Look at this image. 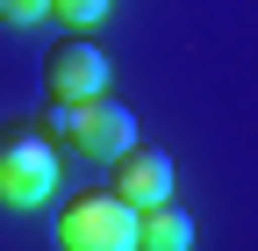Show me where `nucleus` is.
I'll list each match as a JSON object with an SVG mask.
<instances>
[{"label": "nucleus", "instance_id": "1", "mask_svg": "<svg viewBox=\"0 0 258 251\" xmlns=\"http://www.w3.org/2000/svg\"><path fill=\"white\" fill-rule=\"evenodd\" d=\"M57 194V144L36 122H0V208H43Z\"/></svg>", "mask_w": 258, "mask_h": 251}, {"label": "nucleus", "instance_id": "2", "mask_svg": "<svg viewBox=\"0 0 258 251\" xmlns=\"http://www.w3.org/2000/svg\"><path fill=\"white\" fill-rule=\"evenodd\" d=\"M57 251H137V208L122 194H72L57 215Z\"/></svg>", "mask_w": 258, "mask_h": 251}, {"label": "nucleus", "instance_id": "3", "mask_svg": "<svg viewBox=\"0 0 258 251\" xmlns=\"http://www.w3.org/2000/svg\"><path fill=\"white\" fill-rule=\"evenodd\" d=\"M43 86H50V101H93V93H108V50L86 43V36H64L43 57Z\"/></svg>", "mask_w": 258, "mask_h": 251}, {"label": "nucleus", "instance_id": "4", "mask_svg": "<svg viewBox=\"0 0 258 251\" xmlns=\"http://www.w3.org/2000/svg\"><path fill=\"white\" fill-rule=\"evenodd\" d=\"M137 144V115H129L122 101H108V93H93V101H79V122H72V151L79 158H122V151Z\"/></svg>", "mask_w": 258, "mask_h": 251}, {"label": "nucleus", "instance_id": "5", "mask_svg": "<svg viewBox=\"0 0 258 251\" xmlns=\"http://www.w3.org/2000/svg\"><path fill=\"white\" fill-rule=\"evenodd\" d=\"M108 194H122L129 208H151V201H172V158L151 144H129L122 158H108Z\"/></svg>", "mask_w": 258, "mask_h": 251}, {"label": "nucleus", "instance_id": "6", "mask_svg": "<svg viewBox=\"0 0 258 251\" xmlns=\"http://www.w3.org/2000/svg\"><path fill=\"white\" fill-rule=\"evenodd\" d=\"M137 251H194V215L172 201L137 208Z\"/></svg>", "mask_w": 258, "mask_h": 251}, {"label": "nucleus", "instance_id": "7", "mask_svg": "<svg viewBox=\"0 0 258 251\" xmlns=\"http://www.w3.org/2000/svg\"><path fill=\"white\" fill-rule=\"evenodd\" d=\"M108 8H115V0H50V15H57L64 29H93Z\"/></svg>", "mask_w": 258, "mask_h": 251}, {"label": "nucleus", "instance_id": "8", "mask_svg": "<svg viewBox=\"0 0 258 251\" xmlns=\"http://www.w3.org/2000/svg\"><path fill=\"white\" fill-rule=\"evenodd\" d=\"M43 15H50V0H0V22H8V29H29Z\"/></svg>", "mask_w": 258, "mask_h": 251}]
</instances>
